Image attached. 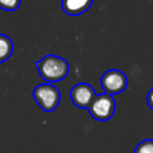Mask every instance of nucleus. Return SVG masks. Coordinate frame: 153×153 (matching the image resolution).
<instances>
[{"mask_svg": "<svg viewBox=\"0 0 153 153\" xmlns=\"http://www.w3.org/2000/svg\"><path fill=\"white\" fill-rule=\"evenodd\" d=\"M36 67L41 78L48 84L61 81L67 76L69 73V65L68 62L56 55H45L41 60L36 62Z\"/></svg>", "mask_w": 153, "mask_h": 153, "instance_id": "f257e3e1", "label": "nucleus"}, {"mask_svg": "<svg viewBox=\"0 0 153 153\" xmlns=\"http://www.w3.org/2000/svg\"><path fill=\"white\" fill-rule=\"evenodd\" d=\"M32 97L38 106L45 112L54 111L59 106L61 100L60 90L53 84L48 82L37 85L32 91Z\"/></svg>", "mask_w": 153, "mask_h": 153, "instance_id": "f03ea898", "label": "nucleus"}, {"mask_svg": "<svg viewBox=\"0 0 153 153\" xmlns=\"http://www.w3.org/2000/svg\"><path fill=\"white\" fill-rule=\"evenodd\" d=\"M87 109L90 115L94 120L105 122L114 116L116 110V102L111 94L100 93V94H96L92 98Z\"/></svg>", "mask_w": 153, "mask_h": 153, "instance_id": "7ed1b4c3", "label": "nucleus"}, {"mask_svg": "<svg viewBox=\"0 0 153 153\" xmlns=\"http://www.w3.org/2000/svg\"><path fill=\"white\" fill-rule=\"evenodd\" d=\"M100 85L104 90V93L108 94H118L122 93L128 86L127 75L120 69H109L103 73L100 78Z\"/></svg>", "mask_w": 153, "mask_h": 153, "instance_id": "20e7f679", "label": "nucleus"}, {"mask_svg": "<svg viewBox=\"0 0 153 153\" xmlns=\"http://www.w3.org/2000/svg\"><path fill=\"white\" fill-rule=\"evenodd\" d=\"M71 99L73 104L80 109H87L92 98L96 96L93 87L87 82H79L75 84L69 92Z\"/></svg>", "mask_w": 153, "mask_h": 153, "instance_id": "39448f33", "label": "nucleus"}, {"mask_svg": "<svg viewBox=\"0 0 153 153\" xmlns=\"http://www.w3.org/2000/svg\"><path fill=\"white\" fill-rule=\"evenodd\" d=\"M93 0H61V7L68 16H80L92 6Z\"/></svg>", "mask_w": 153, "mask_h": 153, "instance_id": "423d86ee", "label": "nucleus"}, {"mask_svg": "<svg viewBox=\"0 0 153 153\" xmlns=\"http://www.w3.org/2000/svg\"><path fill=\"white\" fill-rule=\"evenodd\" d=\"M13 53V43L12 39L0 33V63L7 61Z\"/></svg>", "mask_w": 153, "mask_h": 153, "instance_id": "0eeeda50", "label": "nucleus"}, {"mask_svg": "<svg viewBox=\"0 0 153 153\" xmlns=\"http://www.w3.org/2000/svg\"><path fill=\"white\" fill-rule=\"evenodd\" d=\"M133 153H153V140L146 139L136 145Z\"/></svg>", "mask_w": 153, "mask_h": 153, "instance_id": "6e6552de", "label": "nucleus"}, {"mask_svg": "<svg viewBox=\"0 0 153 153\" xmlns=\"http://www.w3.org/2000/svg\"><path fill=\"white\" fill-rule=\"evenodd\" d=\"M20 0H0V8L5 11H14L19 7Z\"/></svg>", "mask_w": 153, "mask_h": 153, "instance_id": "1a4fd4ad", "label": "nucleus"}, {"mask_svg": "<svg viewBox=\"0 0 153 153\" xmlns=\"http://www.w3.org/2000/svg\"><path fill=\"white\" fill-rule=\"evenodd\" d=\"M147 104H148V106L153 110V87L148 91V93H147Z\"/></svg>", "mask_w": 153, "mask_h": 153, "instance_id": "9d476101", "label": "nucleus"}]
</instances>
